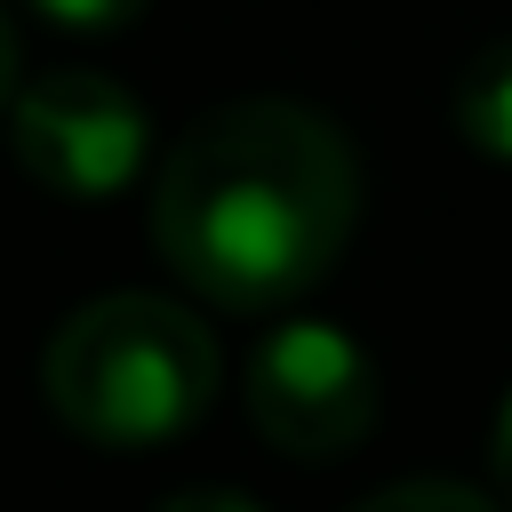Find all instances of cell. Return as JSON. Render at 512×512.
I'll return each mask as SVG.
<instances>
[{
    "label": "cell",
    "mask_w": 512,
    "mask_h": 512,
    "mask_svg": "<svg viewBox=\"0 0 512 512\" xmlns=\"http://www.w3.org/2000/svg\"><path fill=\"white\" fill-rule=\"evenodd\" d=\"M352 224L360 160L328 112L288 96H240L192 120L152 184V248L224 312H272L320 288Z\"/></svg>",
    "instance_id": "obj_1"
},
{
    "label": "cell",
    "mask_w": 512,
    "mask_h": 512,
    "mask_svg": "<svg viewBox=\"0 0 512 512\" xmlns=\"http://www.w3.org/2000/svg\"><path fill=\"white\" fill-rule=\"evenodd\" d=\"M216 376V336L184 304L144 288L64 312L40 352V400L56 408V424L112 456L184 440L208 416Z\"/></svg>",
    "instance_id": "obj_2"
},
{
    "label": "cell",
    "mask_w": 512,
    "mask_h": 512,
    "mask_svg": "<svg viewBox=\"0 0 512 512\" xmlns=\"http://www.w3.org/2000/svg\"><path fill=\"white\" fill-rule=\"evenodd\" d=\"M248 424L296 464H336L376 432V360L328 320H280L248 352Z\"/></svg>",
    "instance_id": "obj_3"
},
{
    "label": "cell",
    "mask_w": 512,
    "mask_h": 512,
    "mask_svg": "<svg viewBox=\"0 0 512 512\" xmlns=\"http://www.w3.org/2000/svg\"><path fill=\"white\" fill-rule=\"evenodd\" d=\"M8 152L56 200H112L144 168V104L88 64H56L8 88Z\"/></svg>",
    "instance_id": "obj_4"
},
{
    "label": "cell",
    "mask_w": 512,
    "mask_h": 512,
    "mask_svg": "<svg viewBox=\"0 0 512 512\" xmlns=\"http://www.w3.org/2000/svg\"><path fill=\"white\" fill-rule=\"evenodd\" d=\"M456 128L472 152L512 160V40H496L488 56H472V72L456 80Z\"/></svg>",
    "instance_id": "obj_5"
},
{
    "label": "cell",
    "mask_w": 512,
    "mask_h": 512,
    "mask_svg": "<svg viewBox=\"0 0 512 512\" xmlns=\"http://www.w3.org/2000/svg\"><path fill=\"white\" fill-rule=\"evenodd\" d=\"M400 504H448V512H480L488 496H480L472 480H392V488H376V496H368V512H400Z\"/></svg>",
    "instance_id": "obj_6"
},
{
    "label": "cell",
    "mask_w": 512,
    "mask_h": 512,
    "mask_svg": "<svg viewBox=\"0 0 512 512\" xmlns=\"http://www.w3.org/2000/svg\"><path fill=\"white\" fill-rule=\"evenodd\" d=\"M48 24H64V32H120V24H136L152 0H32Z\"/></svg>",
    "instance_id": "obj_7"
},
{
    "label": "cell",
    "mask_w": 512,
    "mask_h": 512,
    "mask_svg": "<svg viewBox=\"0 0 512 512\" xmlns=\"http://www.w3.org/2000/svg\"><path fill=\"white\" fill-rule=\"evenodd\" d=\"M488 472H496V496H512V392H504V408L488 424Z\"/></svg>",
    "instance_id": "obj_8"
},
{
    "label": "cell",
    "mask_w": 512,
    "mask_h": 512,
    "mask_svg": "<svg viewBox=\"0 0 512 512\" xmlns=\"http://www.w3.org/2000/svg\"><path fill=\"white\" fill-rule=\"evenodd\" d=\"M8 88H16V24L0 8V104H8Z\"/></svg>",
    "instance_id": "obj_9"
}]
</instances>
